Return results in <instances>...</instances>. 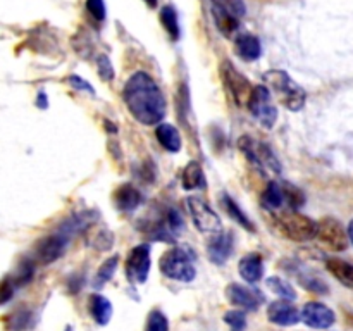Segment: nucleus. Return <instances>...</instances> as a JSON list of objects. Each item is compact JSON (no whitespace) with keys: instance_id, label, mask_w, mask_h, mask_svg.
<instances>
[{"instance_id":"1","label":"nucleus","mask_w":353,"mask_h":331,"mask_svg":"<svg viewBox=\"0 0 353 331\" xmlns=\"http://www.w3.org/2000/svg\"><path fill=\"white\" fill-rule=\"evenodd\" d=\"M123 100L138 123L159 124L165 116V99L157 83L143 71H138L126 81Z\"/></svg>"},{"instance_id":"2","label":"nucleus","mask_w":353,"mask_h":331,"mask_svg":"<svg viewBox=\"0 0 353 331\" xmlns=\"http://www.w3.org/2000/svg\"><path fill=\"white\" fill-rule=\"evenodd\" d=\"M264 81L268 83V88H271L269 92L274 93L276 99H278L286 109L296 112V110H300L305 106V90H303L302 86L296 85L288 72L269 71L264 74Z\"/></svg>"},{"instance_id":"3","label":"nucleus","mask_w":353,"mask_h":331,"mask_svg":"<svg viewBox=\"0 0 353 331\" xmlns=\"http://www.w3.org/2000/svg\"><path fill=\"white\" fill-rule=\"evenodd\" d=\"M274 224L279 233L285 238L293 241H309L316 238L317 223L303 214L288 210V212H279L274 216Z\"/></svg>"},{"instance_id":"4","label":"nucleus","mask_w":353,"mask_h":331,"mask_svg":"<svg viewBox=\"0 0 353 331\" xmlns=\"http://www.w3.org/2000/svg\"><path fill=\"white\" fill-rule=\"evenodd\" d=\"M159 268H161V272L165 278L174 279V281L190 283L196 276V269L192 257H190L185 248L179 247L169 248L168 252H164L161 262H159Z\"/></svg>"},{"instance_id":"5","label":"nucleus","mask_w":353,"mask_h":331,"mask_svg":"<svg viewBox=\"0 0 353 331\" xmlns=\"http://www.w3.org/2000/svg\"><path fill=\"white\" fill-rule=\"evenodd\" d=\"M69 237L64 231L59 233H52L43 237L41 240L37 241L33 248V261L41 265H48L52 262L59 261L64 255L65 248H68Z\"/></svg>"},{"instance_id":"6","label":"nucleus","mask_w":353,"mask_h":331,"mask_svg":"<svg viewBox=\"0 0 353 331\" xmlns=\"http://www.w3.org/2000/svg\"><path fill=\"white\" fill-rule=\"evenodd\" d=\"M247 109L265 128H272L276 124V119H278V110L272 106L271 92H269V88L265 85L254 86V92H252Z\"/></svg>"},{"instance_id":"7","label":"nucleus","mask_w":353,"mask_h":331,"mask_svg":"<svg viewBox=\"0 0 353 331\" xmlns=\"http://www.w3.org/2000/svg\"><path fill=\"white\" fill-rule=\"evenodd\" d=\"M188 203V210L192 214L193 224L196 226V230L200 233L207 234H217L223 230V224H221L219 216L216 214V210L210 209V205L207 202H203L199 197H190L186 200Z\"/></svg>"},{"instance_id":"8","label":"nucleus","mask_w":353,"mask_h":331,"mask_svg":"<svg viewBox=\"0 0 353 331\" xmlns=\"http://www.w3.org/2000/svg\"><path fill=\"white\" fill-rule=\"evenodd\" d=\"M221 76H223L224 83H226V88L230 90L231 97L236 102V106L248 107L252 92H254L252 83L228 61L223 62V66H221Z\"/></svg>"},{"instance_id":"9","label":"nucleus","mask_w":353,"mask_h":331,"mask_svg":"<svg viewBox=\"0 0 353 331\" xmlns=\"http://www.w3.org/2000/svg\"><path fill=\"white\" fill-rule=\"evenodd\" d=\"M238 147L259 168H268L274 172H281V164L274 152L269 148V145L254 140L252 137H241L238 140Z\"/></svg>"},{"instance_id":"10","label":"nucleus","mask_w":353,"mask_h":331,"mask_svg":"<svg viewBox=\"0 0 353 331\" xmlns=\"http://www.w3.org/2000/svg\"><path fill=\"white\" fill-rule=\"evenodd\" d=\"M316 238L324 245L326 248L334 252L347 250L348 247V231H345L343 224L333 217H326L317 223V233Z\"/></svg>"},{"instance_id":"11","label":"nucleus","mask_w":353,"mask_h":331,"mask_svg":"<svg viewBox=\"0 0 353 331\" xmlns=\"http://www.w3.org/2000/svg\"><path fill=\"white\" fill-rule=\"evenodd\" d=\"M150 271V247L137 245L126 257V276L131 283H145Z\"/></svg>"},{"instance_id":"12","label":"nucleus","mask_w":353,"mask_h":331,"mask_svg":"<svg viewBox=\"0 0 353 331\" xmlns=\"http://www.w3.org/2000/svg\"><path fill=\"white\" fill-rule=\"evenodd\" d=\"M300 316H302V323H305L309 328H314V330H330L336 321L333 310L321 302L305 303Z\"/></svg>"},{"instance_id":"13","label":"nucleus","mask_w":353,"mask_h":331,"mask_svg":"<svg viewBox=\"0 0 353 331\" xmlns=\"http://www.w3.org/2000/svg\"><path fill=\"white\" fill-rule=\"evenodd\" d=\"M226 297L233 305L240 307L241 310H257L264 295L255 288H247L238 283H231L226 286Z\"/></svg>"},{"instance_id":"14","label":"nucleus","mask_w":353,"mask_h":331,"mask_svg":"<svg viewBox=\"0 0 353 331\" xmlns=\"http://www.w3.org/2000/svg\"><path fill=\"white\" fill-rule=\"evenodd\" d=\"M268 319L278 326H295L302 321L300 310L292 303V300H278L268 307Z\"/></svg>"},{"instance_id":"15","label":"nucleus","mask_w":353,"mask_h":331,"mask_svg":"<svg viewBox=\"0 0 353 331\" xmlns=\"http://www.w3.org/2000/svg\"><path fill=\"white\" fill-rule=\"evenodd\" d=\"M207 254L214 264L223 265L233 254V237L230 233L214 234L212 240L207 245Z\"/></svg>"},{"instance_id":"16","label":"nucleus","mask_w":353,"mask_h":331,"mask_svg":"<svg viewBox=\"0 0 353 331\" xmlns=\"http://www.w3.org/2000/svg\"><path fill=\"white\" fill-rule=\"evenodd\" d=\"M238 271L240 276L247 283H257L261 281L262 276H264V262L259 254H247L238 264Z\"/></svg>"},{"instance_id":"17","label":"nucleus","mask_w":353,"mask_h":331,"mask_svg":"<svg viewBox=\"0 0 353 331\" xmlns=\"http://www.w3.org/2000/svg\"><path fill=\"white\" fill-rule=\"evenodd\" d=\"M88 309L95 323H99L100 326L109 324L110 317H112V303L109 299L99 295V293H92L88 299Z\"/></svg>"},{"instance_id":"18","label":"nucleus","mask_w":353,"mask_h":331,"mask_svg":"<svg viewBox=\"0 0 353 331\" xmlns=\"http://www.w3.org/2000/svg\"><path fill=\"white\" fill-rule=\"evenodd\" d=\"M141 193L133 185H123L114 192V203L119 210H134L141 203Z\"/></svg>"},{"instance_id":"19","label":"nucleus","mask_w":353,"mask_h":331,"mask_svg":"<svg viewBox=\"0 0 353 331\" xmlns=\"http://www.w3.org/2000/svg\"><path fill=\"white\" fill-rule=\"evenodd\" d=\"M234 50L243 61H255V59L261 57V41L254 34H240L234 40Z\"/></svg>"},{"instance_id":"20","label":"nucleus","mask_w":353,"mask_h":331,"mask_svg":"<svg viewBox=\"0 0 353 331\" xmlns=\"http://www.w3.org/2000/svg\"><path fill=\"white\" fill-rule=\"evenodd\" d=\"M155 137H157L159 143H161L165 150L172 152V154H174V152H179V148H181V134H179V131L176 130L172 124H159L157 130H155Z\"/></svg>"},{"instance_id":"21","label":"nucleus","mask_w":353,"mask_h":331,"mask_svg":"<svg viewBox=\"0 0 353 331\" xmlns=\"http://www.w3.org/2000/svg\"><path fill=\"white\" fill-rule=\"evenodd\" d=\"M326 269L341 285L353 290V264H348L341 259H327Z\"/></svg>"},{"instance_id":"22","label":"nucleus","mask_w":353,"mask_h":331,"mask_svg":"<svg viewBox=\"0 0 353 331\" xmlns=\"http://www.w3.org/2000/svg\"><path fill=\"white\" fill-rule=\"evenodd\" d=\"M181 183H183V188L188 190V192H192V190H196V188H202V186L205 185L202 166H200L199 162H190V164L185 168V171H183Z\"/></svg>"},{"instance_id":"23","label":"nucleus","mask_w":353,"mask_h":331,"mask_svg":"<svg viewBox=\"0 0 353 331\" xmlns=\"http://www.w3.org/2000/svg\"><path fill=\"white\" fill-rule=\"evenodd\" d=\"M261 203L268 210H278L285 203V192L278 183L271 181L261 195Z\"/></svg>"},{"instance_id":"24","label":"nucleus","mask_w":353,"mask_h":331,"mask_svg":"<svg viewBox=\"0 0 353 331\" xmlns=\"http://www.w3.org/2000/svg\"><path fill=\"white\" fill-rule=\"evenodd\" d=\"M212 12H214V19H216V24H217V28H219L221 33L228 38L233 37V34L238 31V28H240V19L234 16H231V14L226 12V10L219 9V7H212Z\"/></svg>"},{"instance_id":"25","label":"nucleus","mask_w":353,"mask_h":331,"mask_svg":"<svg viewBox=\"0 0 353 331\" xmlns=\"http://www.w3.org/2000/svg\"><path fill=\"white\" fill-rule=\"evenodd\" d=\"M221 203H223L224 210H226L228 216H230L231 219L236 221V223L240 224L241 228H245V230L255 231V228H254V224H252V221L248 219L247 216H245L243 210H241L240 207H238V203L234 202L233 199H230V197H228V195H223V199H221Z\"/></svg>"},{"instance_id":"26","label":"nucleus","mask_w":353,"mask_h":331,"mask_svg":"<svg viewBox=\"0 0 353 331\" xmlns=\"http://www.w3.org/2000/svg\"><path fill=\"white\" fill-rule=\"evenodd\" d=\"M268 288L271 290L272 293H276L278 297H281L283 300H295L296 299V292L292 285H290L286 279L279 278V276H271V278L265 281Z\"/></svg>"},{"instance_id":"27","label":"nucleus","mask_w":353,"mask_h":331,"mask_svg":"<svg viewBox=\"0 0 353 331\" xmlns=\"http://www.w3.org/2000/svg\"><path fill=\"white\" fill-rule=\"evenodd\" d=\"M31 323V312L28 309H17L6 319L7 331H24Z\"/></svg>"},{"instance_id":"28","label":"nucleus","mask_w":353,"mask_h":331,"mask_svg":"<svg viewBox=\"0 0 353 331\" xmlns=\"http://www.w3.org/2000/svg\"><path fill=\"white\" fill-rule=\"evenodd\" d=\"M161 23L164 24L165 31L169 33L171 40H178L179 38V24H178V16H176V10L171 6L164 7L161 10Z\"/></svg>"},{"instance_id":"29","label":"nucleus","mask_w":353,"mask_h":331,"mask_svg":"<svg viewBox=\"0 0 353 331\" xmlns=\"http://www.w3.org/2000/svg\"><path fill=\"white\" fill-rule=\"evenodd\" d=\"M117 262H119V257H117V255L107 259V261L100 265L99 271H97L95 281L93 283H95L97 286H102V285H105L107 281H110L114 276V272H116V269H117Z\"/></svg>"},{"instance_id":"30","label":"nucleus","mask_w":353,"mask_h":331,"mask_svg":"<svg viewBox=\"0 0 353 331\" xmlns=\"http://www.w3.org/2000/svg\"><path fill=\"white\" fill-rule=\"evenodd\" d=\"M34 261H21L19 265H17L16 272L12 274V279L14 283H16V286H23L26 285V283L31 281V278H33L34 274Z\"/></svg>"},{"instance_id":"31","label":"nucleus","mask_w":353,"mask_h":331,"mask_svg":"<svg viewBox=\"0 0 353 331\" xmlns=\"http://www.w3.org/2000/svg\"><path fill=\"white\" fill-rule=\"evenodd\" d=\"M145 331H169V321L164 312L161 310H152L148 314L147 324H145Z\"/></svg>"},{"instance_id":"32","label":"nucleus","mask_w":353,"mask_h":331,"mask_svg":"<svg viewBox=\"0 0 353 331\" xmlns=\"http://www.w3.org/2000/svg\"><path fill=\"white\" fill-rule=\"evenodd\" d=\"M212 2H214V7H219V9L226 10V12H230L231 16L238 17V19L243 17L245 12H247L243 0H212Z\"/></svg>"},{"instance_id":"33","label":"nucleus","mask_w":353,"mask_h":331,"mask_svg":"<svg viewBox=\"0 0 353 331\" xmlns=\"http://www.w3.org/2000/svg\"><path fill=\"white\" fill-rule=\"evenodd\" d=\"M224 323L230 326L231 331H245V328H247V316H245V310H230V312L224 314Z\"/></svg>"},{"instance_id":"34","label":"nucleus","mask_w":353,"mask_h":331,"mask_svg":"<svg viewBox=\"0 0 353 331\" xmlns=\"http://www.w3.org/2000/svg\"><path fill=\"white\" fill-rule=\"evenodd\" d=\"M16 283H14L12 276H7L0 281V305L9 302L10 299L14 297V292H16Z\"/></svg>"},{"instance_id":"35","label":"nucleus","mask_w":353,"mask_h":331,"mask_svg":"<svg viewBox=\"0 0 353 331\" xmlns=\"http://www.w3.org/2000/svg\"><path fill=\"white\" fill-rule=\"evenodd\" d=\"M86 9L95 19H105V3H103V0H86Z\"/></svg>"},{"instance_id":"36","label":"nucleus","mask_w":353,"mask_h":331,"mask_svg":"<svg viewBox=\"0 0 353 331\" xmlns=\"http://www.w3.org/2000/svg\"><path fill=\"white\" fill-rule=\"evenodd\" d=\"M97 66H99V72L100 76H102V79L109 81V79L114 78L112 64H110L109 59H107L105 55H99V59H97Z\"/></svg>"},{"instance_id":"37","label":"nucleus","mask_w":353,"mask_h":331,"mask_svg":"<svg viewBox=\"0 0 353 331\" xmlns=\"http://www.w3.org/2000/svg\"><path fill=\"white\" fill-rule=\"evenodd\" d=\"M68 81H69V85L74 86V88L85 90V92H90V93H95V90L92 88V85H90L88 81H85V79L79 78V76H71V78H69Z\"/></svg>"},{"instance_id":"38","label":"nucleus","mask_w":353,"mask_h":331,"mask_svg":"<svg viewBox=\"0 0 353 331\" xmlns=\"http://www.w3.org/2000/svg\"><path fill=\"white\" fill-rule=\"evenodd\" d=\"M37 103H38V107H41V109H45V107H47V97H45V93H40V95H38Z\"/></svg>"},{"instance_id":"39","label":"nucleus","mask_w":353,"mask_h":331,"mask_svg":"<svg viewBox=\"0 0 353 331\" xmlns=\"http://www.w3.org/2000/svg\"><path fill=\"white\" fill-rule=\"evenodd\" d=\"M348 238H350V241L353 243V219L350 221V224H348Z\"/></svg>"},{"instance_id":"40","label":"nucleus","mask_w":353,"mask_h":331,"mask_svg":"<svg viewBox=\"0 0 353 331\" xmlns=\"http://www.w3.org/2000/svg\"><path fill=\"white\" fill-rule=\"evenodd\" d=\"M145 3H147V6H150V7H155V6H157V0H145Z\"/></svg>"},{"instance_id":"41","label":"nucleus","mask_w":353,"mask_h":331,"mask_svg":"<svg viewBox=\"0 0 353 331\" xmlns=\"http://www.w3.org/2000/svg\"><path fill=\"white\" fill-rule=\"evenodd\" d=\"M65 331H72V328L68 326V328H65Z\"/></svg>"}]
</instances>
